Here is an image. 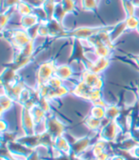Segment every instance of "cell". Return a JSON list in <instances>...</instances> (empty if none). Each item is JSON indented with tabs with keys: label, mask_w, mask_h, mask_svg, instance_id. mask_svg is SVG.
Returning a JSON list of instances; mask_svg holds the SVG:
<instances>
[{
	"label": "cell",
	"mask_w": 139,
	"mask_h": 160,
	"mask_svg": "<svg viewBox=\"0 0 139 160\" xmlns=\"http://www.w3.org/2000/svg\"><path fill=\"white\" fill-rule=\"evenodd\" d=\"M108 27H80V28H77L72 32H65L62 35L67 37H72L74 39H79V40H88L90 39L92 36L95 35L96 33L100 32L102 31H107Z\"/></svg>",
	"instance_id": "obj_1"
},
{
	"label": "cell",
	"mask_w": 139,
	"mask_h": 160,
	"mask_svg": "<svg viewBox=\"0 0 139 160\" xmlns=\"http://www.w3.org/2000/svg\"><path fill=\"white\" fill-rule=\"evenodd\" d=\"M10 38H11V42H12V46L17 48L18 50H21L32 40V37H31L28 30L23 29V28L12 30L11 32Z\"/></svg>",
	"instance_id": "obj_2"
},
{
	"label": "cell",
	"mask_w": 139,
	"mask_h": 160,
	"mask_svg": "<svg viewBox=\"0 0 139 160\" xmlns=\"http://www.w3.org/2000/svg\"><path fill=\"white\" fill-rule=\"evenodd\" d=\"M120 131L121 127L118 125L116 120H111L101 128L100 132H99V137L107 142L113 141L120 132Z\"/></svg>",
	"instance_id": "obj_3"
},
{
	"label": "cell",
	"mask_w": 139,
	"mask_h": 160,
	"mask_svg": "<svg viewBox=\"0 0 139 160\" xmlns=\"http://www.w3.org/2000/svg\"><path fill=\"white\" fill-rule=\"evenodd\" d=\"M55 68H56V66H55L54 62H52V61L44 62L38 67L36 78H37V82H38L39 86L46 84L48 80L52 75H54Z\"/></svg>",
	"instance_id": "obj_4"
},
{
	"label": "cell",
	"mask_w": 139,
	"mask_h": 160,
	"mask_svg": "<svg viewBox=\"0 0 139 160\" xmlns=\"http://www.w3.org/2000/svg\"><path fill=\"white\" fill-rule=\"evenodd\" d=\"M65 129L66 125L56 116H51L47 118V132H49L53 139L64 135Z\"/></svg>",
	"instance_id": "obj_5"
},
{
	"label": "cell",
	"mask_w": 139,
	"mask_h": 160,
	"mask_svg": "<svg viewBox=\"0 0 139 160\" xmlns=\"http://www.w3.org/2000/svg\"><path fill=\"white\" fill-rule=\"evenodd\" d=\"M91 142L92 140L88 136L76 139L73 144H72V153L74 156H81L82 154H84V152H86L88 149L92 147Z\"/></svg>",
	"instance_id": "obj_6"
},
{
	"label": "cell",
	"mask_w": 139,
	"mask_h": 160,
	"mask_svg": "<svg viewBox=\"0 0 139 160\" xmlns=\"http://www.w3.org/2000/svg\"><path fill=\"white\" fill-rule=\"evenodd\" d=\"M52 146L64 155H70L72 153V145L70 144L68 139L64 135L55 138L53 140Z\"/></svg>",
	"instance_id": "obj_7"
},
{
	"label": "cell",
	"mask_w": 139,
	"mask_h": 160,
	"mask_svg": "<svg viewBox=\"0 0 139 160\" xmlns=\"http://www.w3.org/2000/svg\"><path fill=\"white\" fill-rule=\"evenodd\" d=\"M110 66V60L108 58H103V57H98L95 61L90 62V65L88 69L92 71L94 73L100 74L104 71L107 70V68Z\"/></svg>",
	"instance_id": "obj_8"
},
{
	"label": "cell",
	"mask_w": 139,
	"mask_h": 160,
	"mask_svg": "<svg viewBox=\"0 0 139 160\" xmlns=\"http://www.w3.org/2000/svg\"><path fill=\"white\" fill-rule=\"evenodd\" d=\"M39 23H40V18L38 17V15L35 12L21 16L20 18V27L26 30L35 27Z\"/></svg>",
	"instance_id": "obj_9"
},
{
	"label": "cell",
	"mask_w": 139,
	"mask_h": 160,
	"mask_svg": "<svg viewBox=\"0 0 139 160\" xmlns=\"http://www.w3.org/2000/svg\"><path fill=\"white\" fill-rule=\"evenodd\" d=\"M54 74L60 79H62L63 81H65V80L72 78V76L73 75V69L72 66L68 64H61L56 66Z\"/></svg>",
	"instance_id": "obj_10"
},
{
	"label": "cell",
	"mask_w": 139,
	"mask_h": 160,
	"mask_svg": "<svg viewBox=\"0 0 139 160\" xmlns=\"http://www.w3.org/2000/svg\"><path fill=\"white\" fill-rule=\"evenodd\" d=\"M101 123H102V120L100 119H97L94 118L92 116H88L85 121H84V125L92 132H98L101 130Z\"/></svg>",
	"instance_id": "obj_11"
},
{
	"label": "cell",
	"mask_w": 139,
	"mask_h": 160,
	"mask_svg": "<svg viewBox=\"0 0 139 160\" xmlns=\"http://www.w3.org/2000/svg\"><path fill=\"white\" fill-rule=\"evenodd\" d=\"M90 115L97 119L104 120L106 118V107L101 106V105L92 104V107L91 108V111H90Z\"/></svg>",
	"instance_id": "obj_12"
},
{
	"label": "cell",
	"mask_w": 139,
	"mask_h": 160,
	"mask_svg": "<svg viewBox=\"0 0 139 160\" xmlns=\"http://www.w3.org/2000/svg\"><path fill=\"white\" fill-rule=\"evenodd\" d=\"M127 31V27H126V23H125V20L123 22L118 23L117 25L113 26V29L112 31H110V34H111V38L112 41L116 40L118 37H120L122 35V33Z\"/></svg>",
	"instance_id": "obj_13"
},
{
	"label": "cell",
	"mask_w": 139,
	"mask_h": 160,
	"mask_svg": "<svg viewBox=\"0 0 139 160\" xmlns=\"http://www.w3.org/2000/svg\"><path fill=\"white\" fill-rule=\"evenodd\" d=\"M16 12L21 16H24V15H28V14H31V13L34 12V9L28 2L23 1V0H22V1L17 5Z\"/></svg>",
	"instance_id": "obj_14"
},
{
	"label": "cell",
	"mask_w": 139,
	"mask_h": 160,
	"mask_svg": "<svg viewBox=\"0 0 139 160\" xmlns=\"http://www.w3.org/2000/svg\"><path fill=\"white\" fill-rule=\"evenodd\" d=\"M121 110L115 105H108L106 107V118L109 120H116L120 115Z\"/></svg>",
	"instance_id": "obj_15"
},
{
	"label": "cell",
	"mask_w": 139,
	"mask_h": 160,
	"mask_svg": "<svg viewBox=\"0 0 139 160\" xmlns=\"http://www.w3.org/2000/svg\"><path fill=\"white\" fill-rule=\"evenodd\" d=\"M122 4H123V8H124L125 13H126V17L135 15V12H136L137 8L132 3V0H122Z\"/></svg>",
	"instance_id": "obj_16"
},
{
	"label": "cell",
	"mask_w": 139,
	"mask_h": 160,
	"mask_svg": "<svg viewBox=\"0 0 139 160\" xmlns=\"http://www.w3.org/2000/svg\"><path fill=\"white\" fill-rule=\"evenodd\" d=\"M13 98L11 97L8 93L3 92L1 95V108L4 111H8L13 107Z\"/></svg>",
	"instance_id": "obj_17"
},
{
	"label": "cell",
	"mask_w": 139,
	"mask_h": 160,
	"mask_svg": "<svg viewBox=\"0 0 139 160\" xmlns=\"http://www.w3.org/2000/svg\"><path fill=\"white\" fill-rule=\"evenodd\" d=\"M125 23H126L127 30L136 31L137 30V27L139 25V17H137L136 15H132V16L126 17Z\"/></svg>",
	"instance_id": "obj_18"
},
{
	"label": "cell",
	"mask_w": 139,
	"mask_h": 160,
	"mask_svg": "<svg viewBox=\"0 0 139 160\" xmlns=\"http://www.w3.org/2000/svg\"><path fill=\"white\" fill-rule=\"evenodd\" d=\"M98 0H80V7L84 11H93L97 9Z\"/></svg>",
	"instance_id": "obj_19"
},
{
	"label": "cell",
	"mask_w": 139,
	"mask_h": 160,
	"mask_svg": "<svg viewBox=\"0 0 139 160\" xmlns=\"http://www.w3.org/2000/svg\"><path fill=\"white\" fill-rule=\"evenodd\" d=\"M16 11L15 8L13 9H10V10H5L3 12H2V15H1V29L4 30V28L8 25L10 19L12 18V12Z\"/></svg>",
	"instance_id": "obj_20"
},
{
	"label": "cell",
	"mask_w": 139,
	"mask_h": 160,
	"mask_svg": "<svg viewBox=\"0 0 139 160\" xmlns=\"http://www.w3.org/2000/svg\"><path fill=\"white\" fill-rule=\"evenodd\" d=\"M46 84H47L51 89L55 90V89H57V88H59L60 86L63 85V80L60 79L58 76H56V75L54 74V75H52V76L48 80Z\"/></svg>",
	"instance_id": "obj_21"
},
{
	"label": "cell",
	"mask_w": 139,
	"mask_h": 160,
	"mask_svg": "<svg viewBox=\"0 0 139 160\" xmlns=\"http://www.w3.org/2000/svg\"><path fill=\"white\" fill-rule=\"evenodd\" d=\"M100 99H102L101 90L92 89V91L90 92L89 96H88V101H90V102H92V104H94L95 102L99 101Z\"/></svg>",
	"instance_id": "obj_22"
},
{
	"label": "cell",
	"mask_w": 139,
	"mask_h": 160,
	"mask_svg": "<svg viewBox=\"0 0 139 160\" xmlns=\"http://www.w3.org/2000/svg\"><path fill=\"white\" fill-rule=\"evenodd\" d=\"M61 3L68 13H72L75 11V0H61Z\"/></svg>",
	"instance_id": "obj_23"
},
{
	"label": "cell",
	"mask_w": 139,
	"mask_h": 160,
	"mask_svg": "<svg viewBox=\"0 0 139 160\" xmlns=\"http://www.w3.org/2000/svg\"><path fill=\"white\" fill-rule=\"evenodd\" d=\"M22 0H3V8L5 10H10L17 7V5L20 3Z\"/></svg>",
	"instance_id": "obj_24"
},
{
	"label": "cell",
	"mask_w": 139,
	"mask_h": 160,
	"mask_svg": "<svg viewBox=\"0 0 139 160\" xmlns=\"http://www.w3.org/2000/svg\"><path fill=\"white\" fill-rule=\"evenodd\" d=\"M103 85H104V82H103V79L101 78V76L99 75L97 77V79L95 80V82L92 86V89H95V90H102L103 88Z\"/></svg>",
	"instance_id": "obj_25"
},
{
	"label": "cell",
	"mask_w": 139,
	"mask_h": 160,
	"mask_svg": "<svg viewBox=\"0 0 139 160\" xmlns=\"http://www.w3.org/2000/svg\"><path fill=\"white\" fill-rule=\"evenodd\" d=\"M110 158H111V155L106 150V151L102 152L100 154H98L96 157H94V160H110Z\"/></svg>",
	"instance_id": "obj_26"
},
{
	"label": "cell",
	"mask_w": 139,
	"mask_h": 160,
	"mask_svg": "<svg viewBox=\"0 0 139 160\" xmlns=\"http://www.w3.org/2000/svg\"><path fill=\"white\" fill-rule=\"evenodd\" d=\"M0 125H1V132H2L3 133L8 132V123L5 121L4 119L1 120V123H0Z\"/></svg>",
	"instance_id": "obj_27"
},
{
	"label": "cell",
	"mask_w": 139,
	"mask_h": 160,
	"mask_svg": "<svg viewBox=\"0 0 139 160\" xmlns=\"http://www.w3.org/2000/svg\"><path fill=\"white\" fill-rule=\"evenodd\" d=\"M110 160H126L124 158V156L122 155H119V154H114V155H112Z\"/></svg>",
	"instance_id": "obj_28"
},
{
	"label": "cell",
	"mask_w": 139,
	"mask_h": 160,
	"mask_svg": "<svg viewBox=\"0 0 139 160\" xmlns=\"http://www.w3.org/2000/svg\"><path fill=\"white\" fill-rule=\"evenodd\" d=\"M135 62L139 65V54L135 56Z\"/></svg>",
	"instance_id": "obj_29"
},
{
	"label": "cell",
	"mask_w": 139,
	"mask_h": 160,
	"mask_svg": "<svg viewBox=\"0 0 139 160\" xmlns=\"http://www.w3.org/2000/svg\"><path fill=\"white\" fill-rule=\"evenodd\" d=\"M136 32H137L139 33V25H138V27H137V30H136Z\"/></svg>",
	"instance_id": "obj_30"
}]
</instances>
